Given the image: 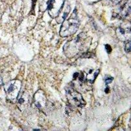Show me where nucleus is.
<instances>
[{"label": "nucleus", "instance_id": "f257e3e1", "mask_svg": "<svg viewBox=\"0 0 131 131\" xmlns=\"http://www.w3.org/2000/svg\"><path fill=\"white\" fill-rule=\"evenodd\" d=\"M90 45V38L83 32L66 43L64 52L69 58H72L81 53H85Z\"/></svg>", "mask_w": 131, "mask_h": 131}, {"label": "nucleus", "instance_id": "f03ea898", "mask_svg": "<svg viewBox=\"0 0 131 131\" xmlns=\"http://www.w3.org/2000/svg\"><path fill=\"white\" fill-rule=\"evenodd\" d=\"M79 26V21L75 10L68 19L65 20L62 23L60 30V36L62 37L72 36L78 31Z\"/></svg>", "mask_w": 131, "mask_h": 131}, {"label": "nucleus", "instance_id": "7ed1b4c3", "mask_svg": "<svg viewBox=\"0 0 131 131\" xmlns=\"http://www.w3.org/2000/svg\"><path fill=\"white\" fill-rule=\"evenodd\" d=\"M21 82L18 79L10 81L4 85L7 98L10 101H14L18 98L21 89Z\"/></svg>", "mask_w": 131, "mask_h": 131}, {"label": "nucleus", "instance_id": "20e7f679", "mask_svg": "<svg viewBox=\"0 0 131 131\" xmlns=\"http://www.w3.org/2000/svg\"><path fill=\"white\" fill-rule=\"evenodd\" d=\"M66 96L70 105L75 107H83L85 102L81 94L73 88L68 89L66 90Z\"/></svg>", "mask_w": 131, "mask_h": 131}, {"label": "nucleus", "instance_id": "39448f33", "mask_svg": "<svg viewBox=\"0 0 131 131\" xmlns=\"http://www.w3.org/2000/svg\"><path fill=\"white\" fill-rule=\"evenodd\" d=\"M116 34L119 39L127 41L131 39V23L128 22L121 25L117 28Z\"/></svg>", "mask_w": 131, "mask_h": 131}, {"label": "nucleus", "instance_id": "423d86ee", "mask_svg": "<svg viewBox=\"0 0 131 131\" xmlns=\"http://www.w3.org/2000/svg\"><path fill=\"white\" fill-rule=\"evenodd\" d=\"M65 0H51L48 6L49 15L52 18H57L64 6Z\"/></svg>", "mask_w": 131, "mask_h": 131}, {"label": "nucleus", "instance_id": "0eeeda50", "mask_svg": "<svg viewBox=\"0 0 131 131\" xmlns=\"http://www.w3.org/2000/svg\"><path fill=\"white\" fill-rule=\"evenodd\" d=\"M34 104L38 109L43 110L46 107L47 99L45 93L42 90H39L36 92L34 96Z\"/></svg>", "mask_w": 131, "mask_h": 131}, {"label": "nucleus", "instance_id": "6e6552de", "mask_svg": "<svg viewBox=\"0 0 131 131\" xmlns=\"http://www.w3.org/2000/svg\"><path fill=\"white\" fill-rule=\"evenodd\" d=\"M18 106L21 111L25 110L29 107L30 104L31 98L28 93L26 92H23L20 94H19L18 96Z\"/></svg>", "mask_w": 131, "mask_h": 131}, {"label": "nucleus", "instance_id": "1a4fd4ad", "mask_svg": "<svg viewBox=\"0 0 131 131\" xmlns=\"http://www.w3.org/2000/svg\"><path fill=\"white\" fill-rule=\"evenodd\" d=\"M70 6L68 3H66V5H64L62 9L60 11L58 16L56 18L57 23H62L66 20V17L68 16V14L70 13Z\"/></svg>", "mask_w": 131, "mask_h": 131}, {"label": "nucleus", "instance_id": "9d476101", "mask_svg": "<svg viewBox=\"0 0 131 131\" xmlns=\"http://www.w3.org/2000/svg\"><path fill=\"white\" fill-rule=\"evenodd\" d=\"M99 72H100L99 70H91L89 72H86V73H85V80L86 81L91 83H92L94 81V80H95L96 78L98 76Z\"/></svg>", "mask_w": 131, "mask_h": 131}, {"label": "nucleus", "instance_id": "9b49d317", "mask_svg": "<svg viewBox=\"0 0 131 131\" xmlns=\"http://www.w3.org/2000/svg\"><path fill=\"white\" fill-rule=\"evenodd\" d=\"M125 51L127 52H131V39L128 40L125 43Z\"/></svg>", "mask_w": 131, "mask_h": 131}, {"label": "nucleus", "instance_id": "f8f14e48", "mask_svg": "<svg viewBox=\"0 0 131 131\" xmlns=\"http://www.w3.org/2000/svg\"><path fill=\"white\" fill-rule=\"evenodd\" d=\"M113 81V78H108L106 79V84H110L112 83V81Z\"/></svg>", "mask_w": 131, "mask_h": 131}, {"label": "nucleus", "instance_id": "ddd939ff", "mask_svg": "<svg viewBox=\"0 0 131 131\" xmlns=\"http://www.w3.org/2000/svg\"><path fill=\"white\" fill-rule=\"evenodd\" d=\"M108 1L111 2L113 4H118V3L121 2V0H108Z\"/></svg>", "mask_w": 131, "mask_h": 131}, {"label": "nucleus", "instance_id": "4468645a", "mask_svg": "<svg viewBox=\"0 0 131 131\" xmlns=\"http://www.w3.org/2000/svg\"><path fill=\"white\" fill-rule=\"evenodd\" d=\"M3 85V80H2V78L0 77V87Z\"/></svg>", "mask_w": 131, "mask_h": 131}]
</instances>
